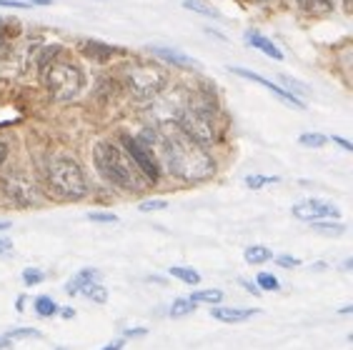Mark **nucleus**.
<instances>
[{"label":"nucleus","mask_w":353,"mask_h":350,"mask_svg":"<svg viewBox=\"0 0 353 350\" xmlns=\"http://www.w3.org/2000/svg\"><path fill=\"white\" fill-rule=\"evenodd\" d=\"M158 143H161L165 168L176 175V178H181V181H188V183L205 181L216 170V163L208 155V150L190 141L181 128L161 133L158 135Z\"/></svg>","instance_id":"1"},{"label":"nucleus","mask_w":353,"mask_h":350,"mask_svg":"<svg viewBox=\"0 0 353 350\" xmlns=\"http://www.w3.org/2000/svg\"><path fill=\"white\" fill-rule=\"evenodd\" d=\"M93 161H95L98 173H101L110 185H116V188L125 190V193H141V190H145V185H148L145 175L136 168V163L130 161L128 153H125L121 145H116V143H110V141L95 143Z\"/></svg>","instance_id":"2"},{"label":"nucleus","mask_w":353,"mask_h":350,"mask_svg":"<svg viewBox=\"0 0 353 350\" xmlns=\"http://www.w3.org/2000/svg\"><path fill=\"white\" fill-rule=\"evenodd\" d=\"M46 183L50 193L61 200H81L88 196V181H85L81 163L68 155H55L48 161Z\"/></svg>","instance_id":"3"},{"label":"nucleus","mask_w":353,"mask_h":350,"mask_svg":"<svg viewBox=\"0 0 353 350\" xmlns=\"http://www.w3.org/2000/svg\"><path fill=\"white\" fill-rule=\"evenodd\" d=\"M43 78H46L48 93L53 95V101L58 103L73 101L75 95L83 90V85H85L81 68L70 61H63V58L61 61H48Z\"/></svg>","instance_id":"4"},{"label":"nucleus","mask_w":353,"mask_h":350,"mask_svg":"<svg viewBox=\"0 0 353 350\" xmlns=\"http://www.w3.org/2000/svg\"><path fill=\"white\" fill-rule=\"evenodd\" d=\"M178 128L183 130L188 135L190 141L198 143V145H203L208 148L211 143H216V121H213L211 110H203V108H193L190 105L183 115H181V121H178Z\"/></svg>","instance_id":"5"},{"label":"nucleus","mask_w":353,"mask_h":350,"mask_svg":"<svg viewBox=\"0 0 353 350\" xmlns=\"http://www.w3.org/2000/svg\"><path fill=\"white\" fill-rule=\"evenodd\" d=\"M125 83H128L130 93L136 98H150L156 95L165 83V75L158 70L156 65H145V63H138V65L128 68V75H125Z\"/></svg>","instance_id":"6"},{"label":"nucleus","mask_w":353,"mask_h":350,"mask_svg":"<svg viewBox=\"0 0 353 350\" xmlns=\"http://www.w3.org/2000/svg\"><path fill=\"white\" fill-rule=\"evenodd\" d=\"M121 148L128 153V158L136 163V168L145 175L148 183H156L161 178V163L156 161L153 148H148L141 138H133V135H123L121 138Z\"/></svg>","instance_id":"7"},{"label":"nucleus","mask_w":353,"mask_h":350,"mask_svg":"<svg viewBox=\"0 0 353 350\" xmlns=\"http://www.w3.org/2000/svg\"><path fill=\"white\" fill-rule=\"evenodd\" d=\"M3 190H6V196L10 198L15 205H21V208H28V205H35V203H38V190H35V185L21 173L6 175V178H3Z\"/></svg>","instance_id":"8"},{"label":"nucleus","mask_w":353,"mask_h":350,"mask_svg":"<svg viewBox=\"0 0 353 350\" xmlns=\"http://www.w3.org/2000/svg\"><path fill=\"white\" fill-rule=\"evenodd\" d=\"M293 218H299V220H341V210L328 200H319V198H311V200H303L299 205H293L291 208Z\"/></svg>","instance_id":"9"},{"label":"nucleus","mask_w":353,"mask_h":350,"mask_svg":"<svg viewBox=\"0 0 353 350\" xmlns=\"http://www.w3.org/2000/svg\"><path fill=\"white\" fill-rule=\"evenodd\" d=\"M231 73H236L238 78H245V81L263 85L268 93H273L276 98H279V101H283L285 105H291V108H296V110L306 108V103L301 101V98H296L293 93H288V90H285V88H281L279 83H273V81H268V78H263L261 73H253V70H248V68H233V65H231Z\"/></svg>","instance_id":"10"},{"label":"nucleus","mask_w":353,"mask_h":350,"mask_svg":"<svg viewBox=\"0 0 353 350\" xmlns=\"http://www.w3.org/2000/svg\"><path fill=\"white\" fill-rule=\"evenodd\" d=\"M245 43L251 48H256V50H261L263 55H268V58H273V61H283L281 48L271 38H265L263 33H259V30H245Z\"/></svg>","instance_id":"11"},{"label":"nucleus","mask_w":353,"mask_h":350,"mask_svg":"<svg viewBox=\"0 0 353 350\" xmlns=\"http://www.w3.org/2000/svg\"><path fill=\"white\" fill-rule=\"evenodd\" d=\"M101 280V270H95V268H83V270H78L73 278H70L68 283H65V293L68 296H78L85 285H90V283H98Z\"/></svg>","instance_id":"12"},{"label":"nucleus","mask_w":353,"mask_h":350,"mask_svg":"<svg viewBox=\"0 0 353 350\" xmlns=\"http://www.w3.org/2000/svg\"><path fill=\"white\" fill-rule=\"evenodd\" d=\"M211 316L221 323H243L248 318L259 316L256 308H211Z\"/></svg>","instance_id":"13"},{"label":"nucleus","mask_w":353,"mask_h":350,"mask_svg":"<svg viewBox=\"0 0 353 350\" xmlns=\"http://www.w3.org/2000/svg\"><path fill=\"white\" fill-rule=\"evenodd\" d=\"M153 50V55H158L161 61L170 63V65H178V68H196L198 63L190 58V55L181 53V50H176V48H163V45H153L150 48Z\"/></svg>","instance_id":"14"},{"label":"nucleus","mask_w":353,"mask_h":350,"mask_svg":"<svg viewBox=\"0 0 353 350\" xmlns=\"http://www.w3.org/2000/svg\"><path fill=\"white\" fill-rule=\"evenodd\" d=\"M81 50L88 58H93V61H98V63H105L113 55V48H108V45H103V43H98V41H85V43H81Z\"/></svg>","instance_id":"15"},{"label":"nucleus","mask_w":353,"mask_h":350,"mask_svg":"<svg viewBox=\"0 0 353 350\" xmlns=\"http://www.w3.org/2000/svg\"><path fill=\"white\" fill-rule=\"evenodd\" d=\"M313 230L316 233H321V236H328V238H339L346 233V225L341 220H313L311 223Z\"/></svg>","instance_id":"16"},{"label":"nucleus","mask_w":353,"mask_h":350,"mask_svg":"<svg viewBox=\"0 0 353 350\" xmlns=\"http://www.w3.org/2000/svg\"><path fill=\"white\" fill-rule=\"evenodd\" d=\"M243 258L248 265H261V262L271 260L273 253H271V248H265V245H251V248H245Z\"/></svg>","instance_id":"17"},{"label":"nucleus","mask_w":353,"mask_h":350,"mask_svg":"<svg viewBox=\"0 0 353 350\" xmlns=\"http://www.w3.org/2000/svg\"><path fill=\"white\" fill-rule=\"evenodd\" d=\"M33 308H35V313H38L41 318H53V316H58L61 305L55 303V300L50 296H41V298H35Z\"/></svg>","instance_id":"18"},{"label":"nucleus","mask_w":353,"mask_h":350,"mask_svg":"<svg viewBox=\"0 0 353 350\" xmlns=\"http://www.w3.org/2000/svg\"><path fill=\"white\" fill-rule=\"evenodd\" d=\"M183 8L185 10H193V13H198V15H205V18H221L218 8L208 6L205 0H183Z\"/></svg>","instance_id":"19"},{"label":"nucleus","mask_w":353,"mask_h":350,"mask_svg":"<svg viewBox=\"0 0 353 350\" xmlns=\"http://www.w3.org/2000/svg\"><path fill=\"white\" fill-rule=\"evenodd\" d=\"M170 276L178 278V280H183L185 285H198V283H201V276H198V270L185 268V265H173V268H170Z\"/></svg>","instance_id":"20"},{"label":"nucleus","mask_w":353,"mask_h":350,"mask_svg":"<svg viewBox=\"0 0 353 350\" xmlns=\"http://www.w3.org/2000/svg\"><path fill=\"white\" fill-rule=\"evenodd\" d=\"M281 178L279 175H248L245 178V188H251V190H261V188H265V185H276Z\"/></svg>","instance_id":"21"},{"label":"nucleus","mask_w":353,"mask_h":350,"mask_svg":"<svg viewBox=\"0 0 353 350\" xmlns=\"http://www.w3.org/2000/svg\"><path fill=\"white\" fill-rule=\"evenodd\" d=\"M83 296L88 298V300H93V303H105V300H108V290L103 288L101 285V280H98V283H90V285H85V288L81 290Z\"/></svg>","instance_id":"22"},{"label":"nucleus","mask_w":353,"mask_h":350,"mask_svg":"<svg viewBox=\"0 0 353 350\" xmlns=\"http://www.w3.org/2000/svg\"><path fill=\"white\" fill-rule=\"evenodd\" d=\"M221 298H223V293L211 288V290H196V293L190 296V300H193V303H211L213 305V303H218Z\"/></svg>","instance_id":"23"},{"label":"nucleus","mask_w":353,"mask_h":350,"mask_svg":"<svg viewBox=\"0 0 353 350\" xmlns=\"http://www.w3.org/2000/svg\"><path fill=\"white\" fill-rule=\"evenodd\" d=\"M193 310H196V303H193L190 298H178L176 303H173V308H170V316L183 318V316H190Z\"/></svg>","instance_id":"24"},{"label":"nucleus","mask_w":353,"mask_h":350,"mask_svg":"<svg viewBox=\"0 0 353 350\" xmlns=\"http://www.w3.org/2000/svg\"><path fill=\"white\" fill-rule=\"evenodd\" d=\"M299 143L303 145V148H323L328 143V138L323 133H303L299 138Z\"/></svg>","instance_id":"25"},{"label":"nucleus","mask_w":353,"mask_h":350,"mask_svg":"<svg viewBox=\"0 0 353 350\" xmlns=\"http://www.w3.org/2000/svg\"><path fill=\"white\" fill-rule=\"evenodd\" d=\"M46 280V273H43L41 268H26L23 270V283L28 285V288H33V285L43 283Z\"/></svg>","instance_id":"26"},{"label":"nucleus","mask_w":353,"mask_h":350,"mask_svg":"<svg viewBox=\"0 0 353 350\" xmlns=\"http://www.w3.org/2000/svg\"><path fill=\"white\" fill-rule=\"evenodd\" d=\"M8 340H21V338H43L41 330H35V328H13V330H8L6 333Z\"/></svg>","instance_id":"27"},{"label":"nucleus","mask_w":353,"mask_h":350,"mask_svg":"<svg viewBox=\"0 0 353 350\" xmlns=\"http://www.w3.org/2000/svg\"><path fill=\"white\" fill-rule=\"evenodd\" d=\"M256 285H259V290H279V278L271 276V273H259V278H256Z\"/></svg>","instance_id":"28"},{"label":"nucleus","mask_w":353,"mask_h":350,"mask_svg":"<svg viewBox=\"0 0 353 350\" xmlns=\"http://www.w3.org/2000/svg\"><path fill=\"white\" fill-rule=\"evenodd\" d=\"M283 85H285V90H288V93H293L296 98H299V93H301V95H306V93H308V88L303 85V83L293 81V78H283Z\"/></svg>","instance_id":"29"},{"label":"nucleus","mask_w":353,"mask_h":350,"mask_svg":"<svg viewBox=\"0 0 353 350\" xmlns=\"http://www.w3.org/2000/svg\"><path fill=\"white\" fill-rule=\"evenodd\" d=\"M88 220H93V223H118V216L116 213H101V210H93V213H88Z\"/></svg>","instance_id":"30"},{"label":"nucleus","mask_w":353,"mask_h":350,"mask_svg":"<svg viewBox=\"0 0 353 350\" xmlns=\"http://www.w3.org/2000/svg\"><path fill=\"white\" fill-rule=\"evenodd\" d=\"M168 208V200H145L141 203L143 213H153V210H165Z\"/></svg>","instance_id":"31"},{"label":"nucleus","mask_w":353,"mask_h":350,"mask_svg":"<svg viewBox=\"0 0 353 350\" xmlns=\"http://www.w3.org/2000/svg\"><path fill=\"white\" fill-rule=\"evenodd\" d=\"M0 8H10V10H28V0H0Z\"/></svg>","instance_id":"32"},{"label":"nucleus","mask_w":353,"mask_h":350,"mask_svg":"<svg viewBox=\"0 0 353 350\" xmlns=\"http://www.w3.org/2000/svg\"><path fill=\"white\" fill-rule=\"evenodd\" d=\"M279 265H281V268H299L301 260H299V258H293V256H281Z\"/></svg>","instance_id":"33"},{"label":"nucleus","mask_w":353,"mask_h":350,"mask_svg":"<svg viewBox=\"0 0 353 350\" xmlns=\"http://www.w3.org/2000/svg\"><path fill=\"white\" fill-rule=\"evenodd\" d=\"M331 141H333V143H336V145H341V148L346 150V153H351V150H353V145H351V143H348V141H346V138H341V135H333Z\"/></svg>","instance_id":"34"},{"label":"nucleus","mask_w":353,"mask_h":350,"mask_svg":"<svg viewBox=\"0 0 353 350\" xmlns=\"http://www.w3.org/2000/svg\"><path fill=\"white\" fill-rule=\"evenodd\" d=\"M8 253H13V243L8 238H0V256H8Z\"/></svg>","instance_id":"35"},{"label":"nucleus","mask_w":353,"mask_h":350,"mask_svg":"<svg viewBox=\"0 0 353 350\" xmlns=\"http://www.w3.org/2000/svg\"><path fill=\"white\" fill-rule=\"evenodd\" d=\"M8 155H10V148H8V143L6 141H0V165L8 161Z\"/></svg>","instance_id":"36"},{"label":"nucleus","mask_w":353,"mask_h":350,"mask_svg":"<svg viewBox=\"0 0 353 350\" xmlns=\"http://www.w3.org/2000/svg\"><path fill=\"white\" fill-rule=\"evenodd\" d=\"M123 345H125V338H118V340H113V343H108L103 350H123Z\"/></svg>","instance_id":"37"},{"label":"nucleus","mask_w":353,"mask_h":350,"mask_svg":"<svg viewBox=\"0 0 353 350\" xmlns=\"http://www.w3.org/2000/svg\"><path fill=\"white\" fill-rule=\"evenodd\" d=\"M145 333H148L145 328H136V330L128 328V330H125V338H138V336H145Z\"/></svg>","instance_id":"38"},{"label":"nucleus","mask_w":353,"mask_h":350,"mask_svg":"<svg viewBox=\"0 0 353 350\" xmlns=\"http://www.w3.org/2000/svg\"><path fill=\"white\" fill-rule=\"evenodd\" d=\"M205 33L213 35V38H218L221 43H228V41H225V35H223V33H218V30H213V28H205Z\"/></svg>","instance_id":"39"},{"label":"nucleus","mask_w":353,"mask_h":350,"mask_svg":"<svg viewBox=\"0 0 353 350\" xmlns=\"http://www.w3.org/2000/svg\"><path fill=\"white\" fill-rule=\"evenodd\" d=\"M53 0H28V6L30 8H35V6H41V8H46V6H50Z\"/></svg>","instance_id":"40"},{"label":"nucleus","mask_w":353,"mask_h":350,"mask_svg":"<svg viewBox=\"0 0 353 350\" xmlns=\"http://www.w3.org/2000/svg\"><path fill=\"white\" fill-rule=\"evenodd\" d=\"M3 21H6V18H0V43L6 41V33H8V30H10V28H8V25H3Z\"/></svg>","instance_id":"41"},{"label":"nucleus","mask_w":353,"mask_h":350,"mask_svg":"<svg viewBox=\"0 0 353 350\" xmlns=\"http://www.w3.org/2000/svg\"><path fill=\"white\" fill-rule=\"evenodd\" d=\"M243 285H245V290H248V293H256V296H259V293H261V290H259V285L248 283V280H243Z\"/></svg>","instance_id":"42"},{"label":"nucleus","mask_w":353,"mask_h":350,"mask_svg":"<svg viewBox=\"0 0 353 350\" xmlns=\"http://www.w3.org/2000/svg\"><path fill=\"white\" fill-rule=\"evenodd\" d=\"M13 345V340H8L6 336H0V350H6V348H10Z\"/></svg>","instance_id":"43"},{"label":"nucleus","mask_w":353,"mask_h":350,"mask_svg":"<svg viewBox=\"0 0 353 350\" xmlns=\"http://www.w3.org/2000/svg\"><path fill=\"white\" fill-rule=\"evenodd\" d=\"M339 313H341V316H351V313H353V305H343V308H341Z\"/></svg>","instance_id":"44"},{"label":"nucleus","mask_w":353,"mask_h":350,"mask_svg":"<svg viewBox=\"0 0 353 350\" xmlns=\"http://www.w3.org/2000/svg\"><path fill=\"white\" fill-rule=\"evenodd\" d=\"M58 313H63V318H73V316H75V310H70V308H65V310H58Z\"/></svg>","instance_id":"45"},{"label":"nucleus","mask_w":353,"mask_h":350,"mask_svg":"<svg viewBox=\"0 0 353 350\" xmlns=\"http://www.w3.org/2000/svg\"><path fill=\"white\" fill-rule=\"evenodd\" d=\"M8 228H10V223H8V220H0V230H8Z\"/></svg>","instance_id":"46"},{"label":"nucleus","mask_w":353,"mask_h":350,"mask_svg":"<svg viewBox=\"0 0 353 350\" xmlns=\"http://www.w3.org/2000/svg\"><path fill=\"white\" fill-rule=\"evenodd\" d=\"M55 350H70V348H55Z\"/></svg>","instance_id":"47"},{"label":"nucleus","mask_w":353,"mask_h":350,"mask_svg":"<svg viewBox=\"0 0 353 350\" xmlns=\"http://www.w3.org/2000/svg\"><path fill=\"white\" fill-rule=\"evenodd\" d=\"M261 3H268V0H261Z\"/></svg>","instance_id":"48"},{"label":"nucleus","mask_w":353,"mask_h":350,"mask_svg":"<svg viewBox=\"0 0 353 350\" xmlns=\"http://www.w3.org/2000/svg\"><path fill=\"white\" fill-rule=\"evenodd\" d=\"M346 3H351V0H346Z\"/></svg>","instance_id":"49"}]
</instances>
